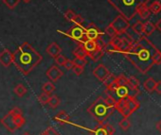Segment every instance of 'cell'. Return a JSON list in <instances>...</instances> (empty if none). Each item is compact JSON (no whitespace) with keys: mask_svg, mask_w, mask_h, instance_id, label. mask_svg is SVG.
Masks as SVG:
<instances>
[{"mask_svg":"<svg viewBox=\"0 0 161 135\" xmlns=\"http://www.w3.org/2000/svg\"><path fill=\"white\" fill-rule=\"evenodd\" d=\"M55 89H56V87H55V85H54L51 81H47V82H45V83L43 84V86H42V91H43V93H45V94H47V95H49V96L55 91Z\"/></svg>","mask_w":161,"mask_h":135,"instance_id":"cell-22","label":"cell"},{"mask_svg":"<svg viewBox=\"0 0 161 135\" xmlns=\"http://www.w3.org/2000/svg\"><path fill=\"white\" fill-rule=\"evenodd\" d=\"M115 128L108 123L98 124V126L91 131V135H114Z\"/></svg>","mask_w":161,"mask_h":135,"instance_id":"cell-10","label":"cell"},{"mask_svg":"<svg viewBox=\"0 0 161 135\" xmlns=\"http://www.w3.org/2000/svg\"><path fill=\"white\" fill-rule=\"evenodd\" d=\"M25 122H26V120H25V118L23 117L22 114L16 116V118H15V126H16L17 128H20L25 124Z\"/></svg>","mask_w":161,"mask_h":135,"instance_id":"cell-40","label":"cell"},{"mask_svg":"<svg viewBox=\"0 0 161 135\" xmlns=\"http://www.w3.org/2000/svg\"><path fill=\"white\" fill-rule=\"evenodd\" d=\"M154 26H155V29L161 32V18H160V19H159L157 22H156V24H155Z\"/></svg>","mask_w":161,"mask_h":135,"instance_id":"cell-47","label":"cell"},{"mask_svg":"<svg viewBox=\"0 0 161 135\" xmlns=\"http://www.w3.org/2000/svg\"><path fill=\"white\" fill-rule=\"evenodd\" d=\"M72 23H74V25H76V26L84 27V23H85V21H84V19H83V17H82V16L79 15V14H77V15H76V17H75V19L73 20V22H72Z\"/></svg>","mask_w":161,"mask_h":135,"instance_id":"cell-41","label":"cell"},{"mask_svg":"<svg viewBox=\"0 0 161 135\" xmlns=\"http://www.w3.org/2000/svg\"><path fill=\"white\" fill-rule=\"evenodd\" d=\"M156 81L153 79V78H149L147 79L144 83H143V87L144 89L148 92V93H153L154 91V87H155Z\"/></svg>","mask_w":161,"mask_h":135,"instance_id":"cell-18","label":"cell"},{"mask_svg":"<svg viewBox=\"0 0 161 135\" xmlns=\"http://www.w3.org/2000/svg\"><path fill=\"white\" fill-rule=\"evenodd\" d=\"M46 130L47 131V133H48L49 135H60V134L57 132V130H56L54 127H48Z\"/></svg>","mask_w":161,"mask_h":135,"instance_id":"cell-45","label":"cell"},{"mask_svg":"<svg viewBox=\"0 0 161 135\" xmlns=\"http://www.w3.org/2000/svg\"><path fill=\"white\" fill-rule=\"evenodd\" d=\"M111 25H112V27L115 29V30H116V32H117L118 35L122 34V33H124L125 31H127L128 29H129V27H130L129 20H127L125 17H123V16L120 15V14L118 15V16L114 19V21L111 23Z\"/></svg>","mask_w":161,"mask_h":135,"instance_id":"cell-9","label":"cell"},{"mask_svg":"<svg viewBox=\"0 0 161 135\" xmlns=\"http://www.w3.org/2000/svg\"><path fill=\"white\" fill-rule=\"evenodd\" d=\"M155 127H156L157 130L161 132V120H160V121H158V122L156 123V126H155Z\"/></svg>","mask_w":161,"mask_h":135,"instance_id":"cell-48","label":"cell"},{"mask_svg":"<svg viewBox=\"0 0 161 135\" xmlns=\"http://www.w3.org/2000/svg\"><path fill=\"white\" fill-rule=\"evenodd\" d=\"M40 135H49V134L47 133V130H45V131H43Z\"/></svg>","mask_w":161,"mask_h":135,"instance_id":"cell-49","label":"cell"},{"mask_svg":"<svg viewBox=\"0 0 161 135\" xmlns=\"http://www.w3.org/2000/svg\"><path fill=\"white\" fill-rule=\"evenodd\" d=\"M46 52L49 55V56H51L52 58H55V57H57L58 55H60L61 54V52H62V48L60 47V45L57 44V43H51V44H49L48 45H47V47L46 48Z\"/></svg>","mask_w":161,"mask_h":135,"instance_id":"cell-15","label":"cell"},{"mask_svg":"<svg viewBox=\"0 0 161 135\" xmlns=\"http://www.w3.org/2000/svg\"><path fill=\"white\" fill-rule=\"evenodd\" d=\"M103 35V33L93 23L89 24L86 28V39H87V40L96 41L98 38H100Z\"/></svg>","mask_w":161,"mask_h":135,"instance_id":"cell-11","label":"cell"},{"mask_svg":"<svg viewBox=\"0 0 161 135\" xmlns=\"http://www.w3.org/2000/svg\"><path fill=\"white\" fill-rule=\"evenodd\" d=\"M22 1L24 2V3H30L31 0H22Z\"/></svg>","mask_w":161,"mask_h":135,"instance_id":"cell-50","label":"cell"},{"mask_svg":"<svg viewBox=\"0 0 161 135\" xmlns=\"http://www.w3.org/2000/svg\"><path fill=\"white\" fill-rule=\"evenodd\" d=\"M119 127H120L122 130H128V129L130 128V127H131V123H130V121L128 120V118L123 117V118L119 121Z\"/></svg>","mask_w":161,"mask_h":135,"instance_id":"cell-30","label":"cell"},{"mask_svg":"<svg viewBox=\"0 0 161 135\" xmlns=\"http://www.w3.org/2000/svg\"><path fill=\"white\" fill-rule=\"evenodd\" d=\"M74 62H73V60H66V61L64 62V67L66 69V70H72L73 69V67H74Z\"/></svg>","mask_w":161,"mask_h":135,"instance_id":"cell-44","label":"cell"},{"mask_svg":"<svg viewBox=\"0 0 161 135\" xmlns=\"http://www.w3.org/2000/svg\"><path fill=\"white\" fill-rule=\"evenodd\" d=\"M47 105L51 108V109H56L59 105H60V98L57 96H50Z\"/></svg>","mask_w":161,"mask_h":135,"instance_id":"cell-24","label":"cell"},{"mask_svg":"<svg viewBox=\"0 0 161 135\" xmlns=\"http://www.w3.org/2000/svg\"><path fill=\"white\" fill-rule=\"evenodd\" d=\"M22 135H31V134H30L29 132H25V133H23Z\"/></svg>","mask_w":161,"mask_h":135,"instance_id":"cell-51","label":"cell"},{"mask_svg":"<svg viewBox=\"0 0 161 135\" xmlns=\"http://www.w3.org/2000/svg\"><path fill=\"white\" fill-rule=\"evenodd\" d=\"M115 108L108 106L103 96H99L87 109V112L99 123H105V120L114 112Z\"/></svg>","mask_w":161,"mask_h":135,"instance_id":"cell-4","label":"cell"},{"mask_svg":"<svg viewBox=\"0 0 161 135\" xmlns=\"http://www.w3.org/2000/svg\"><path fill=\"white\" fill-rule=\"evenodd\" d=\"M103 52L108 54H114V53H119V49L115 45H113L110 42H108L103 48Z\"/></svg>","mask_w":161,"mask_h":135,"instance_id":"cell-27","label":"cell"},{"mask_svg":"<svg viewBox=\"0 0 161 135\" xmlns=\"http://www.w3.org/2000/svg\"><path fill=\"white\" fill-rule=\"evenodd\" d=\"M73 55L75 56V58H82V59H86L87 57V53L86 52L85 48L79 44L73 51Z\"/></svg>","mask_w":161,"mask_h":135,"instance_id":"cell-20","label":"cell"},{"mask_svg":"<svg viewBox=\"0 0 161 135\" xmlns=\"http://www.w3.org/2000/svg\"><path fill=\"white\" fill-rule=\"evenodd\" d=\"M109 42L119 49V53L120 48H121V45H122V40H121V37H120L119 35H117V36H115V37L111 38V40H110Z\"/></svg>","mask_w":161,"mask_h":135,"instance_id":"cell-26","label":"cell"},{"mask_svg":"<svg viewBox=\"0 0 161 135\" xmlns=\"http://www.w3.org/2000/svg\"><path fill=\"white\" fill-rule=\"evenodd\" d=\"M27 92H28V89L23 84H17L14 88V94L19 97L24 96L27 94Z\"/></svg>","mask_w":161,"mask_h":135,"instance_id":"cell-23","label":"cell"},{"mask_svg":"<svg viewBox=\"0 0 161 135\" xmlns=\"http://www.w3.org/2000/svg\"><path fill=\"white\" fill-rule=\"evenodd\" d=\"M116 77H117V76H115L114 74H111V73H110V74L108 75V77H107V78L103 81V84H104V86H105L106 88H108V87H109V86H110V85L115 81Z\"/></svg>","mask_w":161,"mask_h":135,"instance_id":"cell-33","label":"cell"},{"mask_svg":"<svg viewBox=\"0 0 161 135\" xmlns=\"http://www.w3.org/2000/svg\"><path fill=\"white\" fill-rule=\"evenodd\" d=\"M139 108V102L136 97H124L117 100L115 104V110L119 111V112L125 118H128L132 115Z\"/></svg>","mask_w":161,"mask_h":135,"instance_id":"cell-5","label":"cell"},{"mask_svg":"<svg viewBox=\"0 0 161 135\" xmlns=\"http://www.w3.org/2000/svg\"><path fill=\"white\" fill-rule=\"evenodd\" d=\"M109 74H110V72H109V70L107 69V67H106L104 64H103V63L97 65V66L95 67V69L93 70V75H94L95 78L98 79L100 81H103V80L108 77Z\"/></svg>","mask_w":161,"mask_h":135,"instance_id":"cell-14","label":"cell"},{"mask_svg":"<svg viewBox=\"0 0 161 135\" xmlns=\"http://www.w3.org/2000/svg\"><path fill=\"white\" fill-rule=\"evenodd\" d=\"M149 10L151 13H153L154 14H158L161 12V3L159 1H153L149 6Z\"/></svg>","mask_w":161,"mask_h":135,"instance_id":"cell-25","label":"cell"},{"mask_svg":"<svg viewBox=\"0 0 161 135\" xmlns=\"http://www.w3.org/2000/svg\"><path fill=\"white\" fill-rule=\"evenodd\" d=\"M63 34H64L66 37L70 38L74 42L78 43L79 44H82L83 42L86 40V28L75 25Z\"/></svg>","mask_w":161,"mask_h":135,"instance_id":"cell-8","label":"cell"},{"mask_svg":"<svg viewBox=\"0 0 161 135\" xmlns=\"http://www.w3.org/2000/svg\"><path fill=\"white\" fill-rule=\"evenodd\" d=\"M49 96H50L49 95H47V94H45V93H42V94L39 96L38 100H39V102H40L42 105H47V102H48Z\"/></svg>","mask_w":161,"mask_h":135,"instance_id":"cell-38","label":"cell"},{"mask_svg":"<svg viewBox=\"0 0 161 135\" xmlns=\"http://www.w3.org/2000/svg\"><path fill=\"white\" fill-rule=\"evenodd\" d=\"M151 12L149 10V7L147 5H143L141 6L138 10H137V13L136 14H138V16L141 18V19H147L150 15H151Z\"/></svg>","mask_w":161,"mask_h":135,"instance_id":"cell-19","label":"cell"},{"mask_svg":"<svg viewBox=\"0 0 161 135\" xmlns=\"http://www.w3.org/2000/svg\"><path fill=\"white\" fill-rule=\"evenodd\" d=\"M103 54H104V52H103V50H101V49H97L96 51H94V52H92L90 55H89V57L92 59V60H94V61H98V60H100L102 58H103Z\"/></svg>","mask_w":161,"mask_h":135,"instance_id":"cell-29","label":"cell"},{"mask_svg":"<svg viewBox=\"0 0 161 135\" xmlns=\"http://www.w3.org/2000/svg\"><path fill=\"white\" fill-rule=\"evenodd\" d=\"M139 89H136V88H133L131 87L128 83L125 84V85H120V86H118L113 92L111 93H108L110 94L112 96L115 97L116 100H119L120 98H124V97H128V96H131V97H136L138 95H139Z\"/></svg>","mask_w":161,"mask_h":135,"instance_id":"cell-7","label":"cell"},{"mask_svg":"<svg viewBox=\"0 0 161 135\" xmlns=\"http://www.w3.org/2000/svg\"><path fill=\"white\" fill-rule=\"evenodd\" d=\"M73 72H74V74L75 75H77V76H80V75H82L83 74V72H84V70H85V67H83V66H78V65H74V67H73Z\"/></svg>","mask_w":161,"mask_h":135,"instance_id":"cell-42","label":"cell"},{"mask_svg":"<svg viewBox=\"0 0 161 135\" xmlns=\"http://www.w3.org/2000/svg\"><path fill=\"white\" fill-rule=\"evenodd\" d=\"M63 75H64V72L56 65H52L46 72V76L50 80L51 82L58 81L63 77Z\"/></svg>","mask_w":161,"mask_h":135,"instance_id":"cell-12","label":"cell"},{"mask_svg":"<svg viewBox=\"0 0 161 135\" xmlns=\"http://www.w3.org/2000/svg\"><path fill=\"white\" fill-rule=\"evenodd\" d=\"M80 45H82L85 48L86 52L87 53V56H89L92 52H94L97 49H99L98 46H97L96 42L93 41V40H87V39H86Z\"/></svg>","mask_w":161,"mask_h":135,"instance_id":"cell-16","label":"cell"},{"mask_svg":"<svg viewBox=\"0 0 161 135\" xmlns=\"http://www.w3.org/2000/svg\"><path fill=\"white\" fill-rule=\"evenodd\" d=\"M103 98H104L105 103H106L108 106H111V107H114V108H115V104H116L117 100L115 99V97H114V96H112L110 94H107V95H106V96H105V97H103Z\"/></svg>","mask_w":161,"mask_h":135,"instance_id":"cell-34","label":"cell"},{"mask_svg":"<svg viewBox=\"0 0 161 135\" xmlns=\"http://www.w3.org/2000/svg\"><path fill=\"white\" fill-rule=\"evenodd\" d=\"M143 28H144V24L141 23L140 21H137L136 23H135V25L132 27L133 30L137 34V35H142L143 34Z\"/></svg>","mask_w":161,"mask_h":135,"instance_id":"cell-28","label":"cell"},{"mask_svg":"<svg viewBox=\"0 0 161 135\" xmlns=\"http://www.w3.org/2000/svg\"><path fill=\"white\" fill-rule=\"evenodd\" d=\"M43 57L33 46L25 42L14 53V64L24 75H29L35 67L42 61Z\"/></svg>","mask_w":161,"mask_h":135,"instance_id":"cell-2","label":"cell"},{"mask_svg":"<svg viewBox=\"0 0 161 135\" xmlns=\"http://www.w3.org/2000/svg\"><path fill=\"white\" fill-rule=\"evenodd\" d=\"M108 2L120 15L130 21L136 15L137 10L141 6L148 4L149 0H108Z\"/></svg>","mask_w":161,"mask_h":135,"instance_id":"cell-3","label":"cell"},{"mask_svg":"<svg viewBox=\"0 0 161 135\" xmlns=\"http://www.w3.org/2000/svg\"><path fill=\"white\" fill-rule=\"evenodd\" d=\"M96 44H97V46H98V48L99 49H101V50H103V48H104V46H105V44H106V43L103 41V36H101L100 38H98L96 41Z\"/></svg>","mask_w":161,"mask_h":135,"instance_id":"cell-43","label":"cell"},{"mask_svg":"<svg viewBox=\"0 0 161 135\" xmlns=\"http://www.w3.org/2000/svg\"><path fill=\"white\" fill-rule=\"evenodd\" d=\"M54 59H55V62H56L59 66H63V67H64V62H65L66 60H67V59L65 58V56H64V55H62V54L58 55V56L55 57Z\"/></svg>","mask_w":161,"mask_h":135,"instance_id":"cell-37","label":"cell"},{"mask_svg":"<svg viewBox=\"0 0 161 135\" xmlns=\"http://www.w3.org/2000/svg\"><path fill=\"white\" fill-rule=\"evenodd\" d=\"M127 82L128 84L133 87V88H136V89H139V81L137 79H136L135 77L131 76L129 78H127Z\"/></svg>","mask_w":161,"mask_h":135,"instance_id":"cell-31","label":"cell"},{"mask_svg":"<svg viewBox=\"0 0 161 135\" xmlns=\"http://www.w3.org/2000/svg\"><path fill=\"white\" fill-rule=\"evenodd\" d=\"M105 34H107L110 38H113V37H115V36L118 35L117 32H116V30H115V29L112 27L111 24L108 25V26L105 28Z\"/></svg>","mask_w":161,"mask_h":135,"instance_id":"cell-35","label":"cell"},{"mask_svg":"<svg viewBox=\"0 0 161 135\" xmlns=\"http://www.w3.org/2000/svg\"><path fill=\"white\" fill-rule=\"evenodd\" d=\"M20 2V0H3V3L11 10L14 9Z\"/></svg>","mask_w":161,"mask_h":135,"instance_id":"cell-32","label":"cell"},{"mask_svg":"<svg viewBox=\"0 0 161 135\" xmlns=\"http://www.w3.org/2000/svg\"><path fill=\"white\" fill-rule=\"evenodd\" d=\"M73 62L75 65H78V66H83L85 67L86 64L87 63V60L86 59H82V58H75L73 60Z\"/></svg>","mask_w":161,"mask_h":135,"instance_id":"cell-39","label":"cell"},{"mask_svg":"<svg viewBox=\"0 0 161 135\" xmlns=\"http://www.w3.org/2000/svg\"><path fill=\"white\" fill-rule=\"evenodd\" d=\"M155 29H155V26H154L153 23H151V22H147V23H145V24H144V28H143V34H144V36L148 37V36L152 35Z\"/></svg>","mask_w":161,"mask_h":135,"instance_id":"cell-21","label":"cell"},{"mask_svg":"<svg viewBox=\"0 0 161 135\" xmlns=\"http://www.w3.org/2000/svg\"><path fill=\"white\" fill-rule=\"evenodd\" d=\"M154 91H155L158 95H161V80H159V81L156 82L155 87H154Z\"/></svg>","mask_w":161,"mask_h":135,"instance_id":"cell-46","label":"cell"},{"mask_svg":"<svg viewBox=\"0 0 161 135\" xmlns=\"http://www.w3.org/2000/svg\"><path fill=\"white\" fill-rule=\"evenodd\" d=\"M121 54L142 74L150 71L154 64H161V51L144 35H140L139 39Z\"/></svg>","mask_w":161,"mask_h":135,"instance_id":"cell-1","label":"cell"},{"mask_svg":"<svg viewBox=\"0 0 161 135\" xmlns=\"http://www.w3.org/2000/svg\"><path fill=\"white\" fill-rule=\"evenodd\" d=\"M69 115L66 113V112L64 111H60L54 117V120L59 123V124H62V125H64V124H67L69 123Z\"/></svg>","mask_w":161,"mask_h":135,"instance_id":"cell-17","label":"cell"},{"mask_svg":"<svg viewBox=\"0 0 161 135\" xmlns=\"http://www.w3.org/2000/svg\"><path fill=\"white\" fill-rule=\"evenodd\" d=\"M76 15H77V14H76L72 10H68V11H66V12L64 13V18H65L67 21H69V22H73V20L75 19Z\"/></svg>","mask_w":161,"mask_h":135,"instance_id":"cell-36","label":"cell"},{"mask_svg":"<svg viewBox=\"0 0 161 135\" xmlns=\"http://www.w3.org/2000/svg\"><path fill=\"white\" fill-rule=\"evenodd\" d=\"M22 114V111L19 108H14L12 109L1 120H0V124H1L8 131L14 133L18 129L15 126V118L18 115Z\"/></svg>","mask_w":161,"mask_h":135,"instance_id":"cell-6","label":"cell"},{"mask_svg":"<svg viewBox=\"0 0 161 135\" xmlns=\"http://www.w3.org/2000/svg\"><path fill=\"white\" fill-rule=\"evenodd\" d=\"M13 63H14V53H12L9 49L2 50L1 53H0V64L8 68Z\"/></svg>","mask_w":161,"mask_h":135,"instance_id":"cell-13","label":"cell"}]
</instances>
